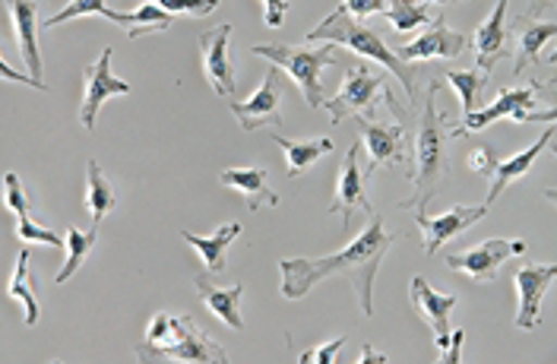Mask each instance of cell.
<instances>
[{"mask_svg": "<svg viewBox=\"0 0 557 364\" xmlns=\"http://www.w3.org/2000/svg\"><path fill=\"white\" fill-rule=\"evenodd\" d=\"M232 23H222L215 29H203L197 36L200 45V64H203V76H207L209 89L219 96V99H232L238 92V79H235V64H232V54H228V45H232Z\"/></svg>", "mask_w": 557, "mask_h": 364, "instance_id": "52a82bcc", "label": "cell"}, {"mask_svg": "<svg viewBox=\"0 0 557 364\" xmlns=\"http://www.w3.org/2000/svg\"><path fill=\"white\" fill-rule=\"evenodd\" d=\"M535 96H539V86H535V83H532V86H520V89H500V92H497V99H494L487 109L475 111V114H469V117H462V124H459V127H450V130H447V137H453V140H462V137L479 134V130H485V127L497 124V121H504V117H510V121H517V124H520L522 114L539 105V102H535Z\"/></svg>", "mask_w": 557, "mask_h": 364, "instance_id": "9c48e42d", "label": "cell"}, {"mask_svg": "<svg viewBox=\"0 0 557 364\" xmlns=\"http://www.w3.org/2000/svg\"><path fill=\"white\" fill-rule=\"evenodd\" d=\"M174 26V13L162 10L159 3H143L137 13H127L124 16V29H127V38L139 36H152V33H169Z\"/></svg>", "mask_w": 557, "mask_h": 364, "instance_id": "f1b7e54d", "label": "cell"}, {"mask_svg": "<svg viewBox=\"0 0 557 364\" xmlns=\"http://www.w3.org/2000/svg\"><path fill=\"white\" fill-rule=\"evenodd\" d=\"M194 289H197V294L203 298V304H207L209 311H212L225 327L244 329L242 283H238V286H225V289H219V286H212V283H209L207 276H197V279H194Z\"/></svg>", "mask_w": 557, "mask_h": 364, "instance_id": "cb8c5ba5", "label": "cell"}, {"mask_svg": "<svg viewBox=\"0 0 557 364\" xmlns=\"http://www.w3.org/2000/svg\"><path fill=\"white\" fill-rule=\"evenodd\" d=\"M517 291H520V307H517V329H532L542 324V301L545 291L552 289L557 279L555 263H525L517 269Z\"/></svg>", "mask_w": 557, "mask_h": 364, "instance_id": "5bb4252c", "label": "cell"}, {"mask_svg": "<svg viewBox=\"0 0 557 364\" xmlns=\"http://www.w3.org/2000/svg\"><path fill=\"white\" fill-rule=\"evenodd\" d=\"M10 7V20H13V33L20 54L29 67V76H41V51H38V7L35 0H7Z\"/></svg>", "mask_w": 557, "mask_h": 364, "instance_id": "44dd1931", "label": "cell"}, {"mask_svg": "<svg viewBox=\"0 0 557 364\" xmlns=\"http://www.w3.org/2000/svg\"><path fill=\"white\" fill-rule=\"evenodd\" d=\"M0 71H3V76H7V79H13V83H29L33 89H41V92L48 89V86H45V83H41L38 76H20V73L13 71V67H10L7 61H0Z\"/></svg>", "mask_w": 557, "mask_h": 364, "instance_id": "b9f144b4", "label": "cell"}, {"mask_svg": "<svg viewBox=\"0 0 557 364\" xmlns=\"http://www.w3.org/2000/svg\"><path fill=\"white\" fill-rule=\"evenodd\" d=\"M409 304L416 307L418 317H421L428 327L434 329V342H437V349H441V352H447L453 339L450 314H453V307H456V294H441V291H434L431 286H428V279H424V276H416V279H412V286H409Z\"/></svg>", "mask_w": 557, "mask_h": 364, "instance_id": "4fadbf2b", "label": "cell"}, {"mask_svg": "<svg viewBox=\"0 0 557 364\" xmlns=\"http://www.w3.org/2000/svg\"><path fill=\"white\" fill-rule=\"evenodd\" d=\"M308 38H311V41L343 45V48H351L355 54H361L364 61L381 64V67H386V71L393 73V76L406 86V96H409V99H416V73L409 71V64L396 54V48H386V41H383L374 29H368V26H364V20L348 16L343 7H339V10H333L320 26H313L311 36Z\"/></svg>", "mask_w": 557, "mask_h": 364, "instance_id": "277c9868", "label": "cell"}, {"mask_svg": "<svg viewBox=\"0 0 557 364\" xmlns=\"http://www.w3.org/2000/svg\"><path fill=\"white\" fill-rule=\"evenodd\" d=\"M441 83H447L453 86L456 92H459V102H462V117H469V114H475V99H479V92L487 86V73L479 71V67H472V71H450L444 73V79Z\"/></svg>", "mask_w": 557, "mask_h": 364, "instance_id": "4dcf8cb0", "label": "cell"}, {"mask_svg": "<svg viewBox=\"0 0 557 364\" xmlns=\"http://www.w3.org/2000/svg\"><path fill=\"white\" fill-rule=\"evenodd\" d=\"M462 339H466V329H456L450 339V349L444 352V362L459 364V359H462Z\"/></svg>", "mask_w": 557, "mask_h": 364, "instance_id": "7bdbcfd3", "label": "cell"}, {"mask_svg": "<svg viewBox=\"0 0 557 364\" xmlns=\"http://www.w3.org/2000/svg\"><path fill=\"white\" fill-rule=\"evenodd\" d=\"M333 48L336 45L323 41L320 48H311V45H253L250 51L257 58H267L270 64H276L278 71L288 73L292 83L301 89L308 109H326V96H323V86H320V73H323V67H333L336 64Z\"/></svg>", "mask_w": 557, "mask_h": 364, "instance_id": "5b68a950", "label": "cell"}, {"mask_svg": "<svg viewBox=\"0 0 557 364\" xmlns=\"http://www.w3.org/2000/svg\"><path fill=\"white\" fill-rule=\"evenodd\" d=\"M96 241H99V225H92L89 231H79V228H67V260H64V266L58 269V276H54V283L58 286H64L73 279V273L86 263V256L89 251L96 248Z\"/></svg>", "mask_w": 557, "mask_h": 364, "instance_id": "83f0119b", "label": "cell"}, {"mask_svg": "<svg viewBox=\"0 0 557 364\" xmlns=\"http://www.w3.org/2000/svg\"><path fill=\"white\" fill-rule=\"evenodd\" d=\"M466 48H469V36L450 29V26H447V16L441 13V16L434 20V26H431L424 36H418L416 41L396 48V54H399L406 64H416V61H453V58H459Z\"/></svg>", "mask_w": 557, "mask_h": 364, "instance_id": "9a60e30c", "label": "cell"}, {"mask_svg": "<svg viewBox=\"0 0 557 364\" xmlns=\"http://www.w3.org/2000/svg\"><path fill=\"white\" fill-rule=\"evenodd\" d=\"M393 241L396 238L383 228L381 213H371L368 228L343 251L326 256H285V260H278V269H282L278 294L285 301H298L317 283L333 279V276H346L355 294H358L361 314L374 317V283H377V269H381L386 251L393 248Z\"/></svg>", "mask_w": 557, "mask_h": 364, "instance_id": "6da1fadb", "label": "cell"}, {"mask_svg": "<svg viewBox=\"0 0 557 364\" xmlns=\"http://www.w3.org/2000/svg\"><path fill=\"white\" fill-rule=\"evenodd\" d=\"M552 140H555V127H545L542 130V137L535 140L532 146H525L522 152H517V155H510L507 162H500L497 168H494V181H491V190H487L485 203L491 206V203H497V197L510 187L513 181H520V178H525V172L539 162V155L552 146Z\"/></svg>", "mask_w": 557, "mask_h": 364, "instance_id": "ffe728a7", "label": "cell"}, {"mask_svg": "<svg viewBox=\"0 0 557 364\" xmlns=\"http://www.w3.org/2000/svg\"><path fill=\"white\" fill-rule=\"evenodd\" d=\"M263 3V23L270 26V29H278L282 23H285V13H288V0H260Z\"/></svg>", "mask_w": 557, "mask_h": 364, "instance_id": "ab89813d", "label": "cell"}, {"mask_svg": "<svg viewBox=\"0 0 557 364\" xmlns=\"http://www.w3.org/2000/svg\"><path fill=\"white\" fill-rule=\"evenodd\" d=\"M117 197H114V187L108 184V178L102 175L99 162L89 159L86 162V210L92 216V225H102V218L114 210Z\"/></svg>", "mask_w": 557, "mask_h": 364, "instance_id": "484cf974", "label": "cell"}, {"mask_svg": "<svg viewBox=\"0 0 557 364\" xmlns=\"http://www.w3.org/2000/svg\"><path fill=\"white\" fill-rule=\"evenodd\" d=\"M525 251H529L525 241L491 238V241H482V244H475V248H466V251H459V254H447L444 260H447L450 269L469 276L472 283H491V279H497V269H500L504 260L520 256L525 254Z\"/></svg>", "mask_w": 557, "mask_h": 364, "instance_id": "ba28073f", "label": "cell"}, {"mask_svg": "<svg viewBox=\"0 0 557 364\" xmlns=\"http://www.w3.org/2000/svg\"><path fill=\"white\" fill-rule=\"evenodd\" d=\"M276 76L278 67L273 64V67L267 71V76H263V86H260L250 99H244V102H228V111L238 117V127H242V130L282 127V111H278L282 92H278Z\"/></svg>", "mask_w": 557, "mask_h": 364, "instance_id": "2e32d148", "label": "cell"}, {"mask_svg": "<svg viewBox=\"0 0 557 364\" xmlns=\"http://www.w3.org/2000/svg\"><path fill=\"white\" fill-rule=\"evenodd\" d=\"M29 263H33V251L26 248L20 254V260H16V269H13V279L7 286V294L16 298V301H23V307H26V327H35L38 324V294H35L33 276H29Z\"/></svg>", "mask_w": 557, "mask_h": 364, "instance_id": "4316f807", "label": "cell"}, {"mask_svg": "<svg viewBox=\"0 0 557 364\" xmlns=\"http://www.w3.org/2000/svg\"><path fill=\"white\" fill-rule=\"evenodd\" d=\"M3 184H7V206L16 213V218L20 216H29L33 213V193L29 190H23V184H20V175H7L3 178Z\"/></svg>", "mask_w": 557, "mask_h": 364, "instance_id": "836d02e7", "label": "cell"}, {"mask_svg": "<svg viewBox=\"0 0 557 364\" xmlns=\"http://www.w3.org/2000/svg\"><path fill=\"white\" fill-rule=\"evenodd\" d=\"M79 16H104V20H111V23L124 26V16H127V13H117V10H111L104 0H70L61 13H54V16H48V20L41 23V29H45V33H51L54 26L70 23V20H79Z\"/></svg>", "mask_w": 557, "mask_h": 364, "instance_id": "f546056e", "label": "cell"}, {"mask_svg": "<svg viewBox=\"0 0 557 364\" xmlns=\"http://www.w3.org/2000/svg\"><path fill=\"white\" fill-rule=\"evenodd\" d=\"M507 3L510 0H497L494 10L487 13V20L479 23L475 36H472V51H475V67L491 73L504 58H507V41H510V29H507Z\"/></svg>", "mask_w": 557, "mask_h": 364, "instance_id": "ac0fdd59", "label": "cell"}, {"mask_svg": "<svg viewBox=\"0 0 557 364\" xmlns=\"http://www.w3.org/2000/svg\"><path fill=\"white\" fill-rule=\"evenodd\" d=\"M273 140H276L278 149L285 152V159H288V178H301L308 168L317 165V159H323L326 152H333V140H330V137H323V140H308V143H295V140H285V137L273 134Z\"/></svg>", "mask_w": 557, "mask_h": 364, "instance_id": "d4e9b609", "label": "cell"}, {"mask_svg": "<svg viewBox=\"0 0 557 364\" xmlns=\"http://www.w3.org/2000/svg\"><path fill=\"white\" fill-rule=\"evenodd\" d=\"M386 20L393 23V29L403 36V33H412L418 26H428L431 23V3H418V0H389L386 3Z\"/></svg>", "mask_w": 557, "mask_h": 364, "instance_id": "1f68e13d", "label": "cell"}, {"mask_svg": "<svg viewBox=\"0 0 557 364\" xmlns=\"http://www.w3.org/2000/svg\"><path fill=\"white\" fill-rule=\"evenodd\" d=\"M545 197H548V200L557 206V190H545Z\"/></svg>", "mask_w": 557, "mask_h": 364, "instance_id": "f6af8a7d", "label": "cell"}, {"mask_svg": "<svg viewBox=\"0 0 557 364\" xmlns=\"http://www.w3.org/2000/svg\"><path fill=\"white\" fill-rule=\"evenodd\" d=\"M16 238H23V241H41V244H51V248H67V238H58L51 228H41V225H35L29 216H20L16 222Z\"/></svg>", "mask_w": 557, "mask_h": 364, "instance_id": "d6a6232c", "label": "cell"}, {"mask_svg": "<svg viewBox=\"0 0 557 364\" xmlns=\"http://www.w3.org/2000/svg\"><path fill=\"white\" fill-rule=\"evenodd\" d=\"M545 61H548V64H555V67H557V48L552 51V54H548V58H545Z\"/></svg>", "mask_w": 557, "mask_h": 364, "instance_id": "bcb514c9", "label": "cell"}, {"mask_svg": "<svg viewBox=\"0 0 557 364\" xmlns=\"http://www.w3.org/2000/svg\"><path fill=\"white\" fill-rule=\"evenodd\" d=\"M542 92H548L552 99V105H545V109H532L522 114L520 124H555L557 121V79H552V83H545V86H539Z\"/></svg>", "mask_w": 557, "mask_h": 364, "instance_id": "e575fe53", "label": "cell"}, {"mask_svg": "<svg viewBox=\"0 0 557 364\" xmlns=\"http://www.w3.org/2000/svg\"><path fill=\"white\" fill-rule=\"evenodd\" d=\"M355 127L361 134V143L368 152V165H364V178H371L377 168H393L409 162L412 165V152H409V137L399 124H383L374 117L355 114Z\"/></svg>", "mask_w": 557, "mask_h": 364, "instance_id": "8992f818", "label": "cell"}, {"mask_svg": "<svg viewBox=\"0 0 557 364\" xmlns=\"http://www.w3.org/2000/svg\"><path fill=\"white\" fill-rule=\"evenodd\" d=\"M343 346H346V336H336L333 342H323V346H317V349H308V352H301V355H298V362H301V364L336 362V355L343 352Z\"/></svg>", "mask_w": 557, "mask_h": 364, "instance_id": "d590c367", "label": "cell"}, {"mask_svg": "<svg viewBox=\"0 0 557 364\" xmlns=\"http://www.w3.org/2000/svg\"><path fill=\"white\" fill-rule=\"evenodd\" d=\"M242 235V222H225L219 225L215 235H194V231H181V238L200 254L203 266H207L212 276H222L225 273V254H228V244Z\"/></svg>", "mask_w": 557, "mask_h": 364, "instance_id": "603a6c76", "label": "cell"}, {"mask_svg": "<svg viewBox=\"0 0 557 364\" xmlns=\"http://www.w3.org/2000/svg\"><path fill=\"white\" fill-rule=\"evenodd\" d=\"M434 3H453V0H434Z\"/></svg>", "mask_w": 557, "mask_h": 364, "instance_id": "c3c4849f", "label": "cell"}, {"mask_svg": "<svg viewBox=\"0 0 557 364\" xmlns=\"http://www.w3.org/2000/svg\"><path fill=\"white\" fill-rule=\"evenodd\" d=\"M339 7L355 20H364L371 13H386V0H343Z\"/></svg>", "mask_w": 557, "mask_h": 364, "instance_id": "f35d334b", "label": "cell"}, {"mask_svg": "<svg viewBox=\"0 0 557 364\" xmlns=\"http://www.w3.org/2000/svg\"><path fill=\"white\" fill-rule=\"evenodd\" d=\"M510 36L517 38L513 76H522L529 67H535V64H539V51H542L552 38H557V23L555 20L539 23V20H529V16L522 13V16H517V23H513Z\"/></svg>", "mask_w": 557, "mask_h": 364, "instance_id": "d6986e66", "label": "cell"}, {"mask_svg": "<svg viewBox=\"0 0 557 364\" xmlns=\"http://www.w3.org/2000/svg\"><path fill=\"white\" fill-rule=\"evenodd\" d=\"M383 92V76L374 73L368 64H355V67H346V76H343V89L326 102V111H330V124H343L348 114H361L374 105V96Z\"/></svg>", "mask_w": 557, "mask_h": 364, "instance_id": "30bf717a", "label": "cell"}, {"mask_svg": "<svg viewBox=\"0 0 557 364\" xmlns=\"http://www.w3.org/2000/svg\"><path fill=\"white\" fill-rule=\"evenodd\" d=\"M137 362H190V364H225L228 352L212 342L203 329H197V324L181 314L172 317L169 311H159L149 321V332L146 342L137 346Z\"/></svg>", "mask_w": 557, "mask_h": 364, "instance_id": "3957f363", "label": "cell"}, {"mask_svg": "<svg viewBox=\"0 0 557 364\" xmlns=\"http://www.w3.org/2000/svg\"><path fill=\"white\" fill-rule=\"evenodd\" d=\"M83 83H86V92H83V105H79V124L86 130H96V117H99L102 102H108L111 96H131V83H124L111 73V48H104L96 64L83 67Z\"/></svg>", "mask_w": 557, "mask_h": 364, "instance_id": "8fae6325", "label": "cell"}, {"mask_svg": "<svg viewBox=\"0 0 557 364\" xmlns=\"http://www.w3.org/2000/svg\"><path fill=\"white\" fill-rule=\"evenodd\" d=\"M169 13H190V16H207L219 7V0H152Z\"/></svg>", "mask_w": 557, "mask_h": 364, "instance_id": "8d00e7d4", "label": "cell"}, {"mask_svg": "<svg viewBox=\"0 0 557 364\" xmlns=\"http://www.w3.org/2000/svg\"><path fill=\"white\" fill-rule=\"evenodd\" d=\"M361 362L377 364V362H389V359H386V355H381V352H374L371 346H364V349H361Z\"/></svg>", "mask_w": 557, "mask_h": 364, "instance_id": "ee69618b", "label": "cell"}, {"mask_svg": "<svg viewBox=\"0 0 557 364\" xmlns=\"http://www.w3.org/2000/svg\"><path fill=\"white\" fill-rule=\"evenodd\" d=\"M500 165V159L494 155V149L491 146H482V149H475L472 155H469V172H475V175H494V168Z\"/></svg>", "mask_w": 557, "mask_h": 364, "instance_id": "74e56055", "label": "cell"}, {"mask_svg": "<svg viewBox=\"0 0 557 364\" xmlns=\"http://www.w3.org/2000/svg\"><path fill=\"white\" fill-rule=\"evenodd\" d=\"M219 184L238 190L250 213H257L260 206H278V193L270 187L267 168H225Z\"/></svg>", "mask_w": 557, "mask_h": 364, "instance_id": "7402d4cb", "label": "cell"}, {"mask_svg": "<svg viewBox=\"0 0 557 364\" xmlns=\"http://www.w3.org/2000/svg\"><path fill=\"white\" fill-rule=\"evenodd\" d=\"M437 89L441 83L428 86V99H424V111L418 117L416 146H412V197L399 203V210H412V213H428V203L434 200V193L441 190V184L447 178V149H444V137L450 127V121L444 114H437Z\"/></svg>", "mask_w": 557, "mask_h": 364, "instance_id": "7a4b0ae2", "label": "cell"}, {"mask_svg": "<svg viewBox=\"0 0 557 364\" xmlns=\"http://www.w3.org/2000/svg\"><path fill=\"white\" fill-rule=\"evenodd\" d=\"M487 203L482 206H456V210H447L441 216H428V213H418L416 225L421 228V251L431 256L437 254L450 238L462 235L466 228H472L475 222H482L487 216Z\"/></svg>", "mask_w": 557, "mask_h": 364, "instance_id": "7c38bea8", "label": "cell"}, {"mask_svg": "<svg viewBox=\"0 0 557 364\" xmlns=\"http://www.w3.org/2000/svg\"><path fill=\"white\" fill-rule=\"evenodd\" d=\"M374 213L371 203H368V190H364V172L358 168V149L351 146L343 159V168H339V181H336V193H333V203H330V213L343 218V228H351V216L355 213Z\"/></svg>", "mask_w": 557, "mask_h": 364, "instance_id": "e0dca14e", "label": "cell"}, {"mask_svg": "<svg viewBox=\"0 0 557 364\" xmlns=\"http://www.w3.org/2000/svg\"><path fill=\"white\" fill-rule=\"evenodd\" d=\"M525 16L539 20V16H557V0H529Z\"/></svg>", "mask_w": 557, "mask_h": 364, "instance_id": "60d3db41", "label": "cell"}, {"mask_svg": "<svg viewBox=\"0 0 557 364\" xmlns=\"http://www.w3.org/2000/svg\"><path fill=\"white\" fill-rule=\"evenodd\" d=\"M552 155H555V159H557V143H555V140H552Z\"/></svg>", "mask_w": 557, "mask_h": 364, "instance_id": "7dc6e473", "label": "cell"}]
</instances>
